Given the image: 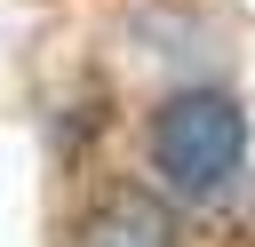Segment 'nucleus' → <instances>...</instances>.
<instances>
[{"instance_id":"nucleus-1","label":"nucleus","mask_w":255,"mask_h":247,"mask_svg":"<svg viewBox=\"0 0 255 247\" xmlns=\"http://www.w3.org/2000/svg\"><path fill=\"white\" fill-rule=\"evenodd\" d=\"M239 159H247V112H239L231 88L199 80V88L159 96V112H151V167L175 191L207 199V191H223L239 175Z\"/></svg>"},{"instance_id":"nucleus-2","label":"nucleus","mask_w":255,"mask_h":247,"mask_svg":"<svg viewBox=\"0 0 255 247\" xmlns=\"http://www.w3.org/2000/svg\"><path fill=\"white\" fill-rule=\"evenodd\" d=\"M72 247H175V215H167L159 191H143V183H112V191L80 215Z\"/></svg>"}]
</instances>
